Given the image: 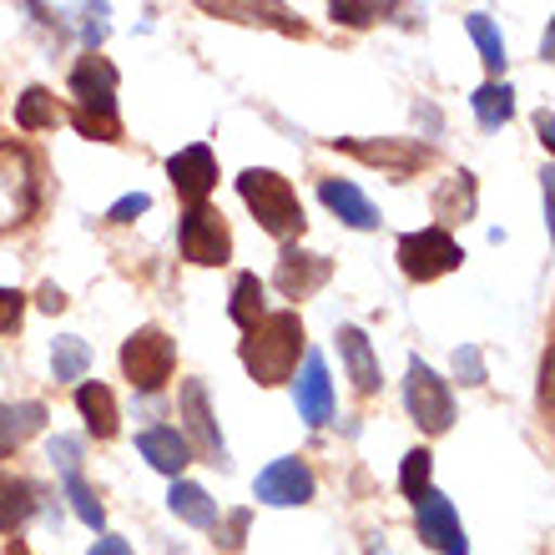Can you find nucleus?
<instances>
[{
  "label": "nucleus",
  "instance_id": "obj_11",
  "mask_svg": "<svg viewBox=\"0 0 555 555\" xmlns=\"http://www.w3.org/2000/svg\"><path fill=\"white\" fill-rule=\"evenodd\" d=\"M167 177H172L177 197L188 207H203L207 197H212V188H218V157H212V146H182L172 162H167Z\"/></svg>",
  "mask_w": 555,
  "mask_h": 555
},
{
  "label": "nucleus",
  "instance_id": "obj_14",
  "mask_svg": "<svg viewBox=\"0 0 555 555\" xmlns=\"http://www.w3.org/2000/svg\"><path fill=\"white\" fill-rule=\"evenodd\" d=\"M338 146L353 152L359 162H369V167H384L389 177H410L429 162V146L420 142H338Z\"/></svg>",
  "mask_w": 555,
  "mask_h": 555
},
{
  "label": "nucleus",
  "instance_id": "obj_12",
  "mask_svg": "<svg viewBox=\"0 0 555 555\" xmlns=\"http://www.w3.org/2000/svg\"><path fill=\"white\" fill-rule=\"evenodd\" d=\"M334 278V263L323 258V253H304V248H283V258H278V273H273V283H278V293L283 298H313V293L323 288Z\"/></svg>",
  "mask_w": 555,
  "mask_h": 555
},
{
  "label": "nucleus",
  "instance_id": "obj_2",
  "mask_svg": "<svg viewBox=\"0 0 555 555\" xmlns=\"http://www.w3.org/2000/svg\"><path fill=\"white\" fill-rule=\"evenodd\" d=\"M243 369H248L253 379L273 389V384L293 379V369H298V353H304V319L283 308V313H263V319L248 328L243 338Z\"/></svg>",
  "mask_w": 555,
  "mask_h": 555
},
{
  "label": "nucleus",
  "instance_id": "obj_31",
  "mask_svg": "<svg viewBox=\"0 0 555 555\" xmlns=\"http://www.w3.org/2000/svg\"><path fill=\"white\" fill-rule=\"evenodd\" d=\"M21 319H26V293L0 288V334H15Z\"/></svg>",
  "mask_w": 555,
  "mask_h": 555
},
{
  "label": "nucleus",
  "instance_id": "obj_18",
  "mask_svg": "<svg viewBox=\"0 0 555 555\" xmlns=\"http://www.w3.org/2000/svg\"><path fill=\"white\" fill-rule=\"evenodd\" d=\"M338 353H344V364H349V379L359 395H379V359L369 349L364 328H338Z\"/></svg>",
  "mask_w": 555,
  "mask_h": 555
},
{
  "label": "nucleus",
  "instance_id": "obj_1",
  "mask_svg": "<svg viewBox=\"0 0 555 555\" xmlns=\"http://www.w3.org/2000/svg\"><path fill=\"white\" fill-rule=\"evenodd\" d=\"M72 121L76 132L91 142H121V117H117V66L96 51L72 66Z\"/></svg>",
  "mask_w": 555,
  "mask_h": 555
},
{
  "label": "nucleus",
  "instance_id": "obj_16",
  "mask_svg": "<svg viewBox=\"0 0 555 555\" xmlns=\"http://www.w3.org/2000/svg\"><path fill=\"white\" fill-rule=\"evenodd\" d=\"M319 197H323V207H328V212H338V218L349 222V228H359V233H369V228H379V222H384L379 207L369 203L353 182H344V177H323Z\"/></svg>",
  "mask_w": 555,
  "mask_h": 555
},
{
  "label": "nucleus",
  "instance_id": "obj_24",
  "mask_svg": "<svg viewBox=\"0 0 555 555\" xmlns=\"http://www.w3.org/2000/svg\"><path fill=\"white\" fill-rule=\"evenodd\" d=\"M56 121H61V106L46 87H30L26 96L15 102V127H21V132H46V127H56Z\"/></svg>",
  "mask_w": 555,
  "mask_h": 555
},
{
  "label": "nucleus",
  "instance_id": "obj_35",
  "mask_svg": "<svg viewBox=\"0 0 555 555\" xmlns=\"http://www.w3.org/2000/svg\"><path fill=\"white\" fill-rule=\"evenodd\" d=\"M146 207H152V197H146V192H127V197H121V203L112 207L106 218H112V222H137Z\"/></svg>",
  "mask_w": 555,
  "mask_h": 555
},
{
  "label": "nucleus",
  "instance_id": "obj_26",
  "mask_svg": "<svg viewBox=\"0 0 555 555\" xmlns=\"http://www.w3.org/2000/svg\"><path fill=\"white\" fill-rule=\"evenodd\" d=\"M228 313H233V323L248 334L253 323L263 319V278L258 273H237L233 283V304H228Z\"/></svg>",
  "mask_w": 555,
  "mask_h": 555
},
{
  "label": "nucleus",
  "instance_id": "obj_37",
  "mask_svg": "<svg viewBox=\"0 0 555 555\" xmlns=\"http://www.w3.org/2000/svg\"><path fill=\"white\" fill-rule=\"evenodd\" d=\"M41 308H46V313H61V308H66V293H61L56 283H46V288H41Z\"/></svg>",
  "mask_w": 555,
  "mask_h": 555
},
{
  "label": "nucleus",
  "instance_id": "obj_8",
  "mask_svg": "<svg viewBox=\"0 0 555 555\" xmlns=\"http://www.w3.org/2000/svg\"><path fill=\"white\" fill-rule=\"evenodd\" d=\"M414 526H420V541L435 545L439 555H469L465 526H460L454 505L439 495V490H424V495H414Z\"/></svg>",
  "mask_w": 555,
  "mask_h": 555
},
{
  "label": "nucleus",
  "instance_id": "obj_27",
  "mask_svg": "<svg viewBox=\"0 0 555 555\" xmlns=\"http://www.w3.org/2000/svg\"><path fill=\"white\" fill-rule=\"evenodd\" d=\"M87 369H91V349H87V338H76V334L56 338V349H51V374H56V384L81 379Z\"/></svg>",
  "mask_w": 555,
  "mask_h": 555
},
{
  "label": "nucleus",
  "instance_id": "obj_34",
  "mask_svg": "<svg viewBox=\"0 0 555 555\" xmlns=\"http://www.w3.org/2000/svg\"><path fill=\"white\" fill-rule=\"evenodd\" d=\"M106 30H112V26H106V5H96V11L87 5V11H81V36H87L91 51L106 41Z\"/></svg>",
  "mask_w": 555,
  "mask_h": 555
},
{
  "label": "nucleus",
  "instance_id": "obj_22",
  "mask_svg": "<svg viewBox=\"0 0 555 555\" xmlns=\"http://www.w3.org/2000/svg\"><path fill=\"white\" fill-rule=\"evenodd\" d=\"M76 410H81V420H87V429L96 439L117 435V399H112L106 384H81V389H76Z\"/></svg>",
  "mask_w": 555,
  "mask_h": 555
},
{
  "label": "nucleus",
  "instance_id": "obj_36",
  "mask_svg": "<svg viewBox=\"0 0 555 555\" xmlns=\"http://www.w3.org/2000/svg\"><path fill=\"white\" fill-rule=\"evenodd\" d=\"M87 555H132V545L121 541V535H102V541L91 545V551H87Z\"/></svg>",
  "mask_w": 555,
  "mask_h": 555
},
{
  "label": "nucleus",
  "instance_id": "obj_20",
  "mask_svg": "<svg viewBox=\"0 0 555 555\" xmlns=\"http://www.w3.org/2000/svg\"><path fill=\"white\" fill-rule=\"evenodd\" d=\"M36 515V485L0 469V535H15Z\"/></svg>",
  "mask_w": 555,
  "mask_h": 555
},
{
  "label": "nucleus",
  "instance_id": "obj_33",
  "mask_svg": "<svg viewBox=\"0 0 555 555\" xmlns=\"http://www.w3.org/2000/svg\"><path fill=\"white\" fill-rule=\"evenodd\" d=\"M248 520H253L248 511H233V515H228V526L218 530L222 551H243V535H248Z\"/></svg>",
  "mask_w": 555,
  "mask_h": 555
},
{
  "label": "nucleus",
  "instance_id": "obj_30",
  "mask_svg": "<svg viewBox=\"0 0 555 555\" xmlns=\"http://www.w3.org/2000/svg\"><path fill=\"white\" fill-rule=\"evenodd\" d=\"M454 374H460V384H485V359H480V349L475 344H465V349H454Z\"/></svg>",
  "mask_w": 555,
  "mask_h": 555
},
{
  "label": "nucleus",
  "instance_id": "obj_32",
  "mask_svg": "<svg viewBox=\"0 0 555 555\" xmlns=\"http://www.w3.org/2000/svg\"><path fill=\"white\" fill-rule=\"evenodd\" d=\"M328 15H334L338 26H374V21L384 15V5H344V0H338Z\"/></svg>",
  "mask_w": 555,
  "mask_h": 555
},
{
  "label": "nucleus",
  "instance_id": "obj_4",
  "mask_svg": "<svg viewBox=\"0 0 555 555\" xmlns=\"http://www.w3.org/2000/svg\"><path fill=\"white\" fill-rule=\"evenodd\" d=\"M121 369H127L132 389L157 395V389H167V379H172V369H177V344L162 328H137L121 344Z\"/></svg>",
  "mask_w": 555,
  "mask_h": 555
},
{
  "label": "nucleus",
  "instance_id": "obj_6",
  "mask_svg": "<svg viewBox=\"0 0 555 555\" xmlns=\"http://www.w3.org/2000/svg\"><path fill=\"white\" fill-rule=\"evenodd\" d=\"M465 263V253L444 228H420V233L399 237V268L414 278V283H435V278L454 273Z\"/></svg>",
  "mask_w": 555,
  "mask_h": 555
},
{
  "label": "nucleus",
  "instance_id": "obj_28",
  "mask_svg": "<svg viewBox=\"0 0 555 555\" xmlns=\"http://www.w3.org/2000/svg\"><path fill=\"white\" fill-rule=\"evenodd\" d=\"M465 26H469V36H475V46H480V61H485V66H490V72H505V61H511V56H505V41H500V30H495V21H490V15H485V11H475V15H469V21H465Z\"/></svg>",
  "mask_w": 555,
  "mask_h": 555
},
{
  "label": "nucleus",
  "instance_id": "obj_38",
  "mask_svg": "<svg viewBox=\"0 0 555 555\" xmlns=\"http://www.w3.org/2000/svg\"><path fill=\"white\" fill-rule=\"evenodd\" d=\"M535 132H541L545 146H555V117H551V112H541V117H535Z\"/></svg>",
  "mask_w": 555,
  "mask_h": 555
},
{
  "label": "nucleus",
  "instance_id": "obj_7",
  "mask_svg": "<svg viewBox=\"0 0 555 555\" xmlns=\"http://www.w3.org/2000/svg\"><path fill=\"white\" fill-rule=\"evenodd\" d=\"M404 410L420 420L424 435H444L454 424L450 384L439 379L429 364H420V359H410V374H404Z\"/></svg>",
  "mask_w": 555,
  "mask_h": 555
},
{
  "label": "nucleus",
  "instance_id": "obj_23",
  "mask_svg": "<svg viewBox=\"0 0 555 555\" xmlns=\"http://www.w3.org/2000/svg\"><path fill=\"white\" fill-rule=\"evenodd\" d=\"M469 102H475V117H480L485 132H500V127L515 117V91L505 87V81H485Z\"/></svg>",
  "mask_w": 555,
  "mask_h": 555
},
{
  "label": "nucleus",
  "instance_id": "obj_15",
  "mask_svg": "<svg viewBox=\"0 0 555 555\" xmlns=\"http://www.w3.org/2000/svg\"><path fill=\"white\" fill-rule=\"evenodd\" d=\"M298 420H308V424L334 420V379H328L323 353H308L304 359V379H298Z\"/></svg>",
  "mask_w": 555,
  "mask_h": 555
},
{
  "label": "nucleus",
  "instance_id": "obj_17",
  "mask_svg": "<svg viewBox=\"0 0 555 555\" xmlns=\"http://www.w3.org/2000/svg\"><path fill=\"white\" fill-rule=\"evenodd\" d=\"M137 450H142L146 465L162 469V475H172V480L188 469V460H192L188 439H182V429H172V424H152V429H142V435H137Z\"/></svg>",
  "mask_w": 555,
  "mask_h": 555
},
{
  "label": "nucleus",
  "instance_id": "obj_21",
  "mask_svg": "<svg viewBox=\"0 0 555 555\" xmlns=\"http://www.w3.org/2000/svg\"><path fill=\"white\" fill-rule=\"evenodd\" d=\"M167 505H172L177 520H188V526H197V530H212V526H218V505L207 500L203 485L172 480V490H167Z\"/></svg>",
  "mask_w": 555,
  "mask_h": 555
},
{
  "label": "nucleus",
  "instance_id": "obj_9",
  "mask_svg": "<svg viewBox=\"0 0 555 555\" xmlns=\"http://www.w3.org/2000/svg\"><path fill=\"white\" fill-rule=\"evenodd\" d=\"M182 429H188V450H197L203 460H212V465L228 469V444H222L218 435V420H212V410H207V384L203 379H188L182 384Z\"/></svg>",
  "mask_w": 555,
  "mask_h": 555
},
{
  "label": "nucleus",
  "instance_id": "obj_25",
  "mask_svg": "<svg viewBox=\"0 0 555 555\" xmlns=\"http://www.w3.org/2000/svg\"><path fill=\"white\" fill-rule=\"evenodd\" d=\"M469 212H475V177L469 172H454L444 188L435 192V218H444V222H465Z\"/></svg>",
  "mask_w": 555,
  "mask_h": 555
},
{
  "label": "nucleus",
  "instance_id": "obj_13",
  "mask_svg": "<svg viewBox=\"0 0 555 555\" xmlns=\"http://www.w3.org/2000/svg\"><path fill=\"white\" fill-rule=\"evenodd\" d=\"M258 500L263 505H308L313 500V469L288 454V460H273V465L258 475Z\"/></svg>",
  "mask_w": 555,
  "mask_h": 555
},
{
  "label": "nucleus",
  "instance_id": "obj_5",
  "mask_svg": "<svg viewBox=\"0 0 555 555\" xmlns=\"http://www.w3.org/2000/svg\"><path fill=\"white\" fill-rule=\"evenodd\" d=\"M177 248L182 258L197 268H222L233 258V233H228V222H222L218 207H188L182 222H177Z\"/></svg>",
  "mask_w": 555,
  "mask_h": 555
},
{
  "label": "nucleus",
  "instance_id": "obj_3",
  "mask_svg": "<svg viewBox=\"0 0 555 555\" xmlns=\"http://www.w3.org/2000/svg\"><path fill=\"white\" fill-rule=\"evenodd\" d=\"M237 192H243V203L253 207V218L263 222V233L273 237H298L304 233V203H298V192H293L288 177L268 172V167H248V172L237 177Z\"/></svg>",
  "mask_w": 555,
  "mask_h": 555
},
{
  "label": "nucleus",
  "instance_id": "obj_10",
  "mask_svg": "<svg viewBox=\"0 0 555 555\" xmlns=\"http://www.w3.org/2000/svg\"><path fill=\"white\" fill-rule=\"evenodd\" d=\"M51 460H56L61 480H66V500H72V511L81 515L91 530H102L106 526V511H102V500H96V490L87 485V475H81V439L56 435V439H51Z\"/></svg>",
  "mask_w": 555,
  "mask_h": 555
},
{
  "label": "nucleus",
  "instance_id": "obj_19",
  "mask_svg": "<svg viewBox=\"0 0 555 555\" xmlns=\"http://www.w3.org/2000/svg\"><path fill=\"white\" fill-rule=\"evenodd\" d=\"M41 429H46V404H36V399H26V404H0V460L15 454L30 435H41Z\"/></svg>",
  "mask_w": 555,
  "mask_h": 555
},
{
  "label": "nucleus",
  "instance_id": "obj_39",
  "mask_svg": "<svg viewBox=\"0 0 555 555\" xmlns=\"http://www.w3.org/2000/svg\"><path fill=\"white\" fill-rule=\"evenodd\" d=\"M5 555H30V551H26V545H21V541H15V545H11V551H5Z\"/></svg>",
  "mask_w": 555,
  "mask_h": 555
},
{
  "label": "nucleus",
  "instance_id": "obj_29",
  "mask_svg": "<svg viewBox=\"0 0 555 555\" xmlns=\"http://www.w3.org/2000/svg\"><path fill=\"white\" fill-rule=\"evenodd\" d=\"M429 469H435V454L429 450H410L404 454V469H399V490H404V495H424V490H429Z\"/></svg>",
  "mask_w": 555,
  "mask_h": 555
}]
</instances>
